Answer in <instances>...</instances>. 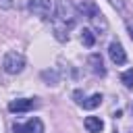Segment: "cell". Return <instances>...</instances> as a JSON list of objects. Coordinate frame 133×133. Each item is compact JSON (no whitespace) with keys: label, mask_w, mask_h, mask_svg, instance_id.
<instances>
[{"label":"cell","mask_w":133,"mask_h":133,"mask_svg":"<svg viewBox=\"0 0 133 133\" xmlns=\"http://www.w3.org/2000/svg\"><path fill=\"white\" fill-rule=\"evenodd\" d=\"M77 23V10L69 0H56V12H54V37L58 42H66L69 39V31L75 27Z\"/></svg>","instance_id":"cell-1"},{"label":"cell","mask_w":133,"mask_h":133,"mask_svg":"<svg viewBox=\"0 0 133 133\" xmlns=\"http://www.w3.org/2000/svg\"><path fill=\"white\" fill-rule=\"evenodd\" d=\"M23 66H25V56H23L21 52L10 50V52L4 54V58H2V69H4L8 75H17V73H21Z\"/></svg>","instance_id":"cell-2"},{"label":"cell","mask_w":133,"mask_h":133,"mask_svg":"<svg viewBox=\"0 0 133 133\" xmlns=\"http://www.w3.org/2000/svg\"><path fill=\"white\" fill-rule=\"evenodd\" d=\"M27 8L31 15L48 19L52 15V0H27Z\"/></svg>","instance_id":"cell-3"},{"label":"cell","mask_w":133,"mask_h":133,"mask_svg":"<svg viewBox=\"0 0 133 133\" xmlns=\"http://www.w3.org/2000/svg\"><path fill=\"white\" fill-rule=\"evenodd\" d=\"M12 131H15V133H44V125H42L39 118H29V121L23 123V125L15 123V125H12Z\"/></svg>","instance_id":"cell-4"},{"label":"cell","mask_w":133,"mask_h":133,"mask_svg":"<svg viewBox=\"0 0 133 133\" xmlns=\"http://www.w3.org/2000/svg\"><path fill=\"white\" fill-rule=\"evenodd\" d=\"M108 56H110V60H112L114 64H125V62H127V54H125V50H123V46H121L118 42H110V46H108Z\"/></svg>","instance_id":"cell-5"},{"label":"cell","mask_w":133,"mask_h":133,"mask_svg":"<svg viewBox=\"0 0 133 133\" xmlns=\"http://www.w3.org/2000/svg\"><path fill=\"white\" fill-rule=\"evenodd\" d=\"M35 106H37L35 100H31V98H21V100H12V102L8 104V110H10V112H27V110H31V108H35Z\"/></svg>","instance_id":"cell-6"},{"label":"cell","mask_w":133,"mask_h":133,"mask_svg":"<svg viewBox=\"0 0 133 133\" xmlns=\"http://www.w3.org/2000/svg\"><path fill=\"white\" fill-rule=\"evenodd\" d=\"M87 64H89L91 73H96V75H100V77L106 75V69H104V62H102V56H100V54H89Z\"/></svg>","instance_id":"cell-7"},{"label":"cell","mask_w":133,"mask_h":133,"mask_svg":"<svg viewBox=\"0 0 133 133\" xmlns=\"http://www.w3.org/2000/svg\"><path fill=\"white\" fill-rule=\"evenodd\" d=\"M77 10H79L83 17H87V19H91L94 15H98V12H100V8H98L91 0H81V2H79V6H77Z\"/></svg>","instance_id":"cell-8"},{"label":"cell","mask_w":133,"mask_h":133,"mask_svg":"<svg viewBox=\"0 0 133 133\" xmlns=\"http://www.w3.org/2000/svg\"><path fill=\"white\" fill-rule=\"evenodd\" d=\"M83 125H85V129H87L89 133H100V131L104 129V121H102L100 116H87V118L83 121Z\"/></svg>","instance_id":"cell-9"},{"label":"cell","mask_w":133,"mask_h":133,"mask_svg":"<svg viewBox=\"0 0 133 133\" xmlns=\"http://www.w3.org/2000/svg\"><path fill=\"white\" fill-rule=\"evenodd\" d=\"M89 21H91V25L96 27V31H98L100 35H104V33L108 31V21L104 19V15H102V12H98V15H94V17L89 19Z\"/></svg>","instance_id":"cell-10"},{"label":"cell","mask_w":133,"mask_h":133,"mask_svg":"<svg viewBox=\"0 0 133 133\" xmlns=\"http://www.w3.org/2000/svg\"><path fill=\"white\" fill-rule=\"evenodd\" d=\"M100 104H102V94H94V96H89V98H85V100L81 102V106L87 108V110H94V108H98Z\"/></svg>","instance_id":"cell-11"},{"label":"cell","mask_w":133,"mask_h":133,"mask_svg":"<svg viewBox=\"0 0 133 133\" xmlns=\"http://www.w3.org/2000/svg\"><path fill=\"white\" fill-rule=\"evenodd\" d=\"M81 44H83L85 48H91V46L96 44V35H94L91 29H83V31H81Z\"/></svg>","instance_id":"cell-12"},{"label":"cell","mask_w":133,"mask_h":133,"mask_svg":"<svg viewBox=\"0 0 133 133\" xmlns=\"http://www.w3.org/2000/svg\"><path fill=\"white\" fill-rule=\"evenodd\" d=\"M121 81L125 83V87H127V89H133V69L125 71V73L121 75Z\"/></svg>","instance_id":"cell-13"},{"label":"cell","mask_w":133,"mask_h":133,"mask_svg":"<svg viewBox=\"0 0 133 133\" xmlns=\"http://www.w3.org/2000/svg\"><path fill=\"white\" fill-rule=\"evenodd\" d=\"M42 79L48 81V83H52V85H56L58 83V73L56 71H44L42 73Z\"/></svg>","instance_id":"cell-14"},{"label":"cell","mask_w":133,"mask_h":133,"mask_svg":"<svg viewBox=\"0 0 133 133\" xmlns=\"http://www.w3.org/2000/svg\"><path fill=\"white\" fill-rule=\"evenodd\" d=\"M73 98H75V102L77 104H81L85 98H83V94H81V89H75V94H73Z\"/></svg>","instance_id":"cell-15"},{"label":"cell","mask_w":133,"mask_h":133,"mask_svg":"<svg viewBox=\"0 0 133 133\" xmlns=\"http://www.w3.org/2000/svg\"><path fill=\"white\" fill-rule=\"evenodd\" d=\"M12 0H0V8H12Z\"/></svg>","instance_id":"cell-16"},{"label":"cell","mask_w":133,"mask_h":133,"mask_svg":"<svg viewBox=\"0 0 133 133\" xmlns=\"http://www.w3.org/2000/svg\"><path fill=\"white\" fill-rule=\"evenodd\" d=\"M110 4L116 6V8H123V0H110Z\"/></svg>","instance_id":"cell-17"},{"label":"cell","mask_w":133,"mask_h":133,"mask_svg":"<svg viewBox=\"0 0 133 133\" xmlns=\"http://www.w3.org/2000/svg\"><path fill=\"white\" fill-rule=\"evenodd\" d=\"M129 31H131V33H129V35H131V37H133V27H131V25H129Z\"/></svg>","instance_id":"cell-18"},{"label":"cell","mask_w":133,"mask_h":133,"mask_svg":"<svg viewBox=\"0 0 133 133\" xmlns=\"http://www.w3.org/2000/svg\"><path fill=\"white\" fill-rule=\"evenodd\" d=\"M125 133H133V131H125Z\"/></svg>","instance_id":"cell-19"}]
</instances>
